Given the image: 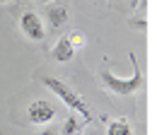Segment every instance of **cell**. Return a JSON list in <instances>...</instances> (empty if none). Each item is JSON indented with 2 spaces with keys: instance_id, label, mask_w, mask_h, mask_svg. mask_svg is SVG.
<instances>
[{
  "instance_id": "6da1fadb",
  "label": "cell",
  "mask_w": 157,
  "mask_h": 135,
  "mask_svg": "<svg viewBox=\"0 0 157 135\" xmlns=\"http://www.w3.org/2000/svg\"><path fill=\"white\" fill-rule=\"evenodd\" d=\"M41 82H44V87H48L53 94L58 96L70 111H78L85 121H92V114H90V109H87V101H85L73 87H68L65 82H60L58 77H51V75H44V77H41Z\"/></svg>"
},
{
  "instance_id": "7a4b0ae2",
  "label": "cell",
  "mask_w": 157,
  "mask_h": 135,
  "mask_svg": "<svg viewBox=\"0 0 157 135\" xmlns=\"http://www.w3.org/2000/svg\"><path fill=\"white\" fill-rule=\"evenodd\" d=\"M131 60H133V75L131 77H118L114 73H109V70H101V82H104V87L109 89V92H114V94H121V96H128V94H136L138 89L143 87V70L138 68L136 63V53H131Z\"/></svg>"
},
{
  "instance_id": "3957f363",
  "label": "cell",
  "mask_w": 157,
  "mask_h": 135,
  "mask_svg": "<svg viewBox=\"0 0 157 135\" xmlns=\"http://www.w3.org/2000/svg\"><path fill=\"white\" fill-rule=\"evenodd\" d=\"M56 114H58V109L48 99H34L27 106V118H29L32 126H46V123H51L56 118Z\"/></svg>"
},
{
  "instance_id": "277c9868",
  "label": "cell",
  "mask_w": 157,
  "mask_h": 135,
  "mask_svg": "<svg viewBox=\"0 0 157 135\" xmlns=\"http://www.w3.org/2000/svg\"><path fill=\"white\" fill-rule=\"evenodd\" d=\"M20 29H22V34L29 39V41H44V36H46L44 19H41L34 10L22 12V17H20Z\"/></svg>"
},
{
  "instance_id": "5b68a950",
  "label": "cell",
  "mask_w": 157,
  "mask_h": 135,
  "mask_svg": "<svg viewBox=\"0 0 157 135\" xmlns=\"http://www.w3.org/2000/svg\"><path fill=\"white\" fill-rule=\"evenodd\" d=\"M46 17H48V27L58 32L68 22V10H65V5H48L46 7Z\"/></svg>"
},
{
  "instance_id": "8992f818",
  "label": "cell",
  "mask_w": 157,
  "mask_h": 135,
  "mask_svg": "<svg viewBox=\"0 0 157 135\" xmlns=\"http://www.w3.org/2000/svg\"><path fill=\"white\" fill-rule=\"evenodd\" d=\"M51 56L56 58L58 63H68L70 58L75 56V48H73V43L68 41V36H63V39H58V41H56V46H53Z\"/></svg>"
},
{
  "instance_id": "52a82bcc",
  "label": "cell",
  "mask_w": 157,
  "mask_h": 135,
  "mask_svg": "<svg viewBox=\"0 0 157 135\" xmlns=\"http://www.w3.org/2000/svg\"><path fill=\"white\" fill-rule=\"evenodd\" d=\"M106 135H136V133H133V126L126 118H114L106 126Z\"/></svg>"
},
{
  "instance_id": "ba28073f",
  "label": "cell",
  "mask_w": 157,
  "mask_h": 135,
  "mask_svg": "<svg viewBox=\"0 0 157 135\" xmlns=\"http://www.w3.org/2000/svg\"><path fill=\"white\" fill-rule=\"evenodd\" d=\"M80 130V121H78V116H70L68 121H65V126H63V130H60L58 135H75Z\"/></svg>"
},
{
  "instance_id": "9c48e42d",
  "label": "cell",
  "mask_w": 157,
  "mask_h": 135,
  "mask_svg": "<svg viewBox=\"0 0 157 135\" xmlns=\"http://www.w3.org/2000/svg\"><path fill=\"white\" fill-rule=\"evenodd\" d=\"M68 41L73 43V48H82V46H85V34H82V32H73V34L68 36Z\"/></svg>"
},
{
  "instance_id": "30bf717a",
  "label": "cell",
  "mask_w": 157,
  "mask_h": 135,
  "mask_svg": "<svg viewBox=\"0 0 157 135\" xmlns=\"http://www.w3.org/2000/svg\"><path fill=\"white\" fill-rule=\"evenodd\" d=\"M39 135H58V128H44Z\"/></svg>"
},
{
  "instance_id": "8fae6325",
  "label": "cell",
  "mask_w": 157,
  "mask_h": 135,
  "mask_svg": "<svg viewBox=\"0 0 157 135\" xmlns=\"http://www.w3.org/2000/svg\"><path fill=\"white\" fill-rule=\"evenodd\" d=\"M140 2H143V0H128V5H131V10H136V7H140Z\"/></svg>"
},
{
  "instance_id": "7c38bea8",
  "label": "cell",
  "mask_w": 157,
  "mask_h": 135,
  "mask_svg": "<svg viewBox=\"0 0 157 135\" xmlns=\"http://www.w3.org/2000/svg\"><path fill=\"white\" fill-rule=\"evenodd\" d=\"M0 2H10V0H0Z\"/></svg>"
},
{
  "instance_id": "4fadbf2b",
  "label": "cell",
  "mask_w": 157,
  "mask_h": 135,
  "mask_svg": "<svg viewBox=\"0 0 157 135\" xmlns=\"http://www.w3.org/2000/svg\"><path fill=\"white\" fill-rule=\"evenodd\" d=\"M39 2H44V0H39Z\"/></svg>"
}]
</instances>
